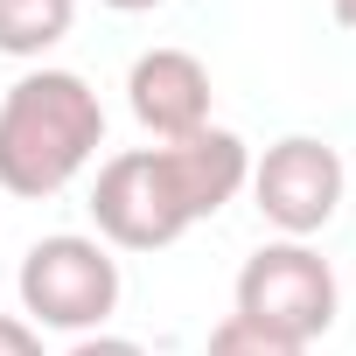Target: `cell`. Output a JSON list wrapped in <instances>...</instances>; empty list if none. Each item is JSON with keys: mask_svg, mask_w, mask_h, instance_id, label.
<instances>
[{"mask_svg": "<svg viewBox=\"0 0 356 356\" xmlns=\"http://www.w3.org/2000/svg\"><path fill=\"white\" fill-rule=\"evenodd\" d=\"M245 182H252V154L224 126H203L196 140H168V147H126V154H112L98 168V182H91L98 245L161 252L189 224L217 217Z\"/></svg>", "mask_w": 356, "mask_h": 356, "instance_id": "obj_1", "label": "cell"}, {"mask_svg": "<svg viewBox=\"0 0 356 356\" xmlns=\"http://www.w3.org/2000/svg\"><path fill=\"white\" fill-rule=\"evenodd\" d=\"M328 8H335V22H342V29H356V0H328Z\"/></svg>", "mask_w": 356, "mask_h": 356, "instance_id": "obj_11", "label": "cell"}, {"mask_svg": "<svg viewBox=\"0 0 356 356\" xmlns=\"http://www.w3.org/2000/svg\"><path fill=\"white\" fill-rule=\"evenodd\" d=\"M105 8H119V15H140V8H161V0H105Z\"/></svg>", "mask_w": 356, "mask_h": 356, "instance_id": "obj_12", "label": "cell"}, {"mask_svg": "<svg viewBox=\"0 0 356 356\" xmlns=\"http://www.w3.org/2000/svg\"><path fill=\"white\" fill-rule=\"evenodd\" d=\"M0 356H42V328H29L22 314H0Z\"/></svg>", "mask_w": 356, "mask_h": 356, "instance_id": "obj_9", "label": "cell"}, {"mask_svg": "<svg viewBox=\"0 0 356 356\" xmlns=\"http://www.w3.org/2000/svg\"><path fill=\"white\" fill-rule=\"evenodd\" d=\"M335 300H342V293H335L328 259H321L314 245H300V238L259 245V252L245 259V273H238V314H245L252 328L280 335V342H300V349L335 328Z\"/></svg>", "mask_w": 356, "mask_h": 356, "instance_id": "obj_4", "label": "cell"}, {"mask_svg": "<svg viewBox=\"0 0 356 356\" xmlns=\"http://www.w3.org/2000/svg\"><path fill=\"white\" fill-rule=\"evenodd\" d=\"M77 22V0H0V56H49Z\"/></svg>", "mask_w": 356, "mask_h": 356, "instance_id": "obj_7", "label": "cell"}, {"mask_svg": "<svg viewBox=\"0 0 356 356\" xmlns=\"http://www.w3.org/2000/svg\"><path fill=\"white\" fill-rule=\"evenodd\" d=\"M252 196H259V217L280 238H300L307 245L342 210V154L328 140H314V133H286L252 168Z\"/></svg>", "mask_w": 356, "mask_h": 356, "instance_id": "obj_5", "label": "cell"}, {"mask_svg": "<svg viewBox=\"0 0 356 356\" xmlns=\"http://www.w3.org/2000/svg\"><path fill=\"white\" fill-rule=\"evenodd\" d=\"M70 356H147L140 342H126V335H77L70 342Z\"/></svg>", "mask_w": 356, "mask_h": 356, "instance_id": "obj_10", "label": "cell"}, {"mask_svg": "<svg viewBox=\"0 0 356 356\" xmlns=\"http://www.w3.org/2000/svg\"><path fill=\"white\" fill-rule=\"evenodd\" d=\"M22 314L29 328H63V335H98L119 307V259L112 245L84 238V231H56L35 238L22 273H15Z\"/></svg>", "mask_w": 356, "mask_h": 356, "instance_id": "obj_3", "label": "cell"}, {"mask_svg": "<svg viewBox=\"0 0 356 356\" xmlns=\"http://www.w3.org/2000/svg\"><path fill=\"white\" fill-rule=\"evenodd\" d=\"M210 70L189 56V49H147L133 70H126V105L133 119L168 147V140H196L210 126Z\"/></svg>", "mask_w": 356, "mask_h": 356, "instance_id": "obj_6", "label": "cell"}, {"mask_svg": "<svg viewBox=\"0 0 356 356\" xmlns=\"http://www.w3.org/2000/svg\"><path fill=\"white\" fill-rule=\"evenodd\" d=\"M210 356H307V349H300V342H280V335H266V328H252L245 314H231V321H217Z\"/></svg>", "mask_w": 356, "mask_h": 356, "instance_id": "obj_8", "label": "cell"}, {"mask_svg": "<svg viewBox=\"0 0 356 356\" xmlns=\"http://www.w3.org/2000/svg\"><path fill=\"white\" fill-rule=\"evenodd\" d=\"M105 147V105L77 70H29L0 98V189L42 203L63 196Z\"/></svg>", "mask_w": 356, "mask_h": 356, "instance_id": "obj_2", "label": "cell"}]
</instances>
